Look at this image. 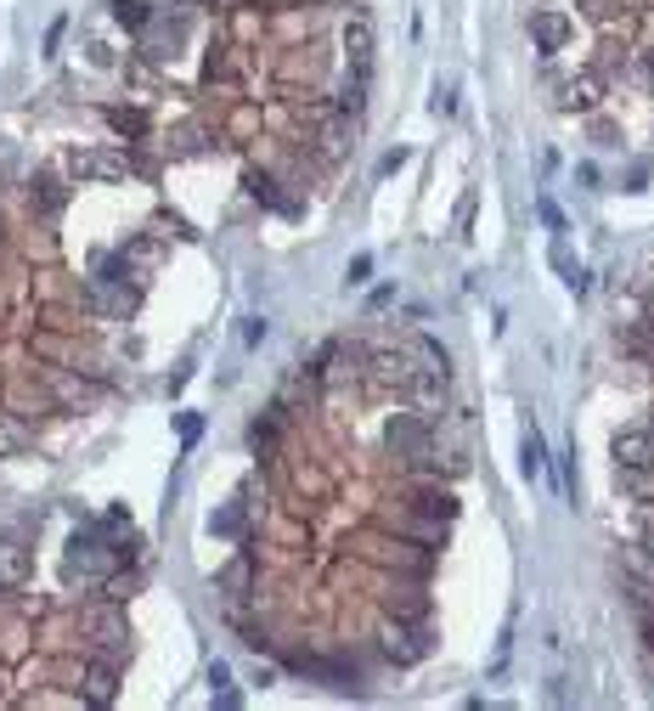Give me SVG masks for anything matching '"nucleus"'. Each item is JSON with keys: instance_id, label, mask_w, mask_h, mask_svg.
Returning <instances> with one entry per match:
<instances>
[{"instance_id": "nucleus-1", "label": "nucleus", "mask_w": 654, "mask_h": 711, "mask_svg": "<svg viewBox=\"0 0 654 711\" xmlns=\"http://www.w3.org/2000/svg\"><path fill=\"white\" fill-rule=\"evenodd\" d=\"M350 553H361V559H373V565L395 570V576H435V548L429 542H406V537H350Z\"/></svg>"}, {"instance_id": "nucleus-2", "label": "nucleus", "mask_w": 654, "mask_h": 711, "mask_svg": "<svg viewBox=\"0 0 654 711\" xmlns=\"http://www.w3.org/2000/svg\"><path fill=\"white\" fill-rule=\"evenodd\" d=\"M429 649H435L429 621H395V616H384V627H378V655H384L390 666H418Z\"/></svg>"}, {"instance_id": "nucleus-3", "label": "nucleus", "mask_w": 654, "mask_h": 711, "mask_svg": "<svg viewBox=\"0 0 654 711\" xmlns=\"http://www.w3.org/2000/svg\"><path fill=\"white\" fill-rule=\"evenodd\" d=\"M63 570L68 576H113L119 570V553H113V542L96 531V525H79L74 537H68V553H63Z\"/></svg>"}, {"instance_id": "nucleus-4", "label": "nucleus", "mask_w": 654, "mask_h": 711, "mask_svg": "<svg viewBox=\"0 0 654 711\" xmlns=\"http://www.w3.org/2000/svg\"><path fill=\"white\" fill-rule=\"evenodd\" d=\"M435 446V418H423V412H395L390 424H384V452H390L395 463H412L423 458Z\"/></svg>"}, {"instance_id": "nucleus-5", "label": "nucleus", "mask_w": 654, "mask_h": 711, "mask_svg": "<svg viewBox=\"0 0 654 711\" xmlns=\"http://www.w3.org/2000/svg\"><path fill=\"white\" fill-rule=\"evenodd\" d=\"M378 604H384V616H395V621H429L435 616V599H429L423 576H395V582L378 593Z\"/></svg>"}, {"instance_id": "nucleus-6", "label": "nucleus", "mask_w": 654, "mask_h": 711, "mask_svg": "<svg viewBox=\"0 0 654 711\" xmlns=\"http://www.w3.org/2000/svg\"><path fill=\"white\" fill-rule=\"evenodd\" d=\"M6 412H17V418H46V412H63L57 407V395L46 390V379H40V367L34 373H17V379H6Z\"/></svg>"}, {"instance_id": "nucleus-7", "label": "nucleus", "mask_w": 654, "mask_h": 711, "mask_svg": "<svg viewBox=\"0 0 654 711\" xmlns=\"http://www.w3.org/2000/svg\"><path fill=\"white\" fill-rule=\"evenodd\" d=\"M547 85H553V108H559V113H592L598 102H604V85H609V79L592 68V74H570V79H553V74H547Z\"/></svg>"}, {"instance_id": "nucleus-8", "label": "nucleus", "mask_w": 654, "mask_h": 711, "mask_svg": "<svg viewBox=\"0 0 654 711\" xmlns=\"http://www.w3.org/2000/svg\"><path fill=\"white\" fill-rule=\"evenodd\" d=\"M79 695H85V706H113V695H119V661L85 655V666H79Z\"/></svg>"}, {"instance_id": "nucleus-9", "label": "nucleus", "mask_w": 654, "mask_h": 711, "mask_svg": "<svg viewBox=\"0 0 654 711\" xmlns=\"http://www.w3.org/2000/svg\"><path fill=\"white\" fill-rule=\"evenodd\" d=\"M29 209H34V221H57V215L68 209V181L63 175H51V170L29 175Z\"/></svg>"}, {"instance_id": "nucleus-10", "label": "nucleus", "mask_w": 654, "mask_h": 711, "mask_svg": "<svg viewBox=\"0 0 654 711\" xmlns=\"http://www.w3.org/2000/svg\"><path fill=\"white\" fill-rule=\"evenodd\" d=\"M130 170H136L130 153H74L68 158V175H79V181H125Z\"/></svg>"}, {"instance_id": "nucleus-11", "label": "nucleus", "mask_w": 654, "mask_h": 711, "mask_svg": "<svg viewBox=\"0 0 654 711\" xmlns=\"http://www.w3.org/2000/svg\"><path fill=\"white\" fill-rule=\"evenodd\" d=\"M615 463H621V469H649L654 474V429L649 424L615 429Z\"/></svg>"}, {"instance_id": "nucleus-12", "label": "nucleus", "mask_w": 654, "mask_h": 711, "mask_svg": "<svg viewBox=\"0 0 654 711\" xmlns=\"http://www.w3.org/2000/svg\"><path fill=\"white\" fill-rule=\"evenodd\" d=\"M243 187H249L265 209H277V215H299V198H288V192H282V175H277V170H260V164H249V170H243Z\"/></svg>"}, {"instance_id": "nucleus-13", "label": "nucleus", "mask_w": 654, "mask_h": 711, "mask_svg": "<svg viewBox=\"0 0 654 711\" xmlns=\"http://www.w3.org/2000/svg\"><path fill=\"white\" fill-rule=\"evenodd\" d=\"M530 40H536V51L542 57H559L564 46H570V17H559V12H530Z\"/></svg>"}, {"instance_id": "nucleus-14", "label": "nucleus", "mask_w": 654, "mask_h": 711, "mask_svg": "<svg viewBox=\"0 0 654 711\" xmlns=\"http://www.w3.org/2000/svg\"><path fill=\"white\" fill-rule=\"evenodd\" d=\"M29 570H34V548H29V537L6 531V537H0V582L17 587L23 576H29Z\"/></svg>"}, {"instance_id": "nucleus-15", "label": "nucleus", "mask_w": 654, "mask_h": 711, "mask_svg": "<svg viewBox=\"0 0 654 711\" xmlns=\"http://www.w3.org/2000/svg\"><path fill=\"white\" fill-rule=\"evenodd\" d=\"M215 587L226 593V599H249V593H254V542H243V553L215 576Z\"/></svg>"}, {"instance_id": "nucleus-16", "label": "nucleus", "mask_w": 654, "mask_h": 711, "mask_svg": "<svg viewBox=\"0 0 654 711\" xmlns=\"http://www.w3.org/2000/svg\"><path fill=\"white\" fill-rule=\"evenodd\" d=\"M29 441H34L29 418H17V412L0 407V458H12V452H29Z\"/></svg>"}, {"instance_id": "nucleus-17", "label": "nucleus", "mask_w": 654, "mask_h": 711, "mask_svg": "<svg viewBox=\"0 0 654 711\" xmlns=\"http://www.w3.org/2000/svg\"><path fill=\"white\" fill-rule=\"evenodd\" d=\"M108 6H113V23H125L130 34H147L158 23V12L147 6V0H108Z\"/></svg>"}, {"instance_id": "nucleus-18", "label": "nucleus", "mask_w": 654, "mask_h": 711, "mask_svg": "<svg viewBox=\"0 0 654 711\" xmlns=\"http://www.w3.org/2000/svg\"><path fill=\"white\" fill-rule=\"evenodd\" d=\"M344 51H350V68L373 63V23H367V17H356V23L344 29Z\"/></svg>"}, {"instance_id": "nucleus-19", "label": "nucleus", "mask_w": 654, "mask_h": 711, "mask_svg": "<svg viewBox=\"0 0 654 711\" xmlns=\"http://www.w3.org/2000/svg\"><path fill=\"white\" fill-rule=\"evenodd\" d=\"M632 51L638 46H621V40H615V34H604V40H598V57H592V68H598V74H621L626 63H632Z\"/></svg>"}, {"instance_id": "nucleus-20", "label": "nucleus", "mask_w": 654, "mask_h": 711, "mask_svg": "<svg viewBox=\"0 0 654 711\" xmlns=\"http://www.w3.org/2000/svg\"><path fill=\"white\" fill-rule=\"evenodd\" d=\"M215 142V136H209V125H198V119H187V125H175L170 130V153H203V147Z\"/></svg>"}, {"instance_id": "nucleus-21", "label": "nucleus", "mask_w": 654, "mask_h": 711, "mask_svg": "<svg viewBox=\"0 0 654 711\" xmlns=\"http://www.w3.org/2000/svg\"><path fill=\"white\" fill-rule=\"evenodd\" d=\"M553 266L564 271V283H570V294H587V288H592V271H587V266H576V260L564 254V243H553Z\"/></svg>"}, {"instance_id": "nucleus-22", "label": "nucleus", "mask_w": 654, "mask_h": 711, "mask_svg": "<svg viewBox=\"0 0 654 711\" xmlns=\"http://www.w3.org/2000/svg\"><path fill=\"white\" fill-rule=\"evenodd\" d=\"M108 125L119 130V136H136V142H147V113H141V108H108Z\"/></svg>"}, {"instance_id": "nucleus-23", "label": "nucleus", "mask_w": 654, "mask_h": 711, "mask_svg": "<svg viewBox=\"0 0 654 711\" xmlns=\"http://www.w3.org/2000/svg\"><path fill=\"white\" fill-rule=\"evenodd\" d=\"M519 469H525V480H536V474H547V446H542V435H536V429H530L525 435V446H519Z\"/></svg>"}, {"instance_id": "nucleus-24", "label": "nucleus", "mask_w": 654, "mask_h": 711, "mask_svg": "<svg viewBox=\"0 0 654 711\" xmlns=\"http://www.w3.org/2000/svg\"><path fill=\"white\" fill-rule=\"evenodd\" d=\"M209 531H215V537H243V503L220 508L215 520H209Z\"/></svg>"}, {"instance_id": "nucleus-25", "label": "nucleus", "mask_w": 654, "mask_h": 711, "mask_svg": "<svg viewBox=\"0 0 654 711\" xmlns=\"http://www.w3.org/2000/svg\"><path fill=\"white\" fill-rule=\"evenodd\" d=\"M361 283H373V254H356L344 266V288H361Z\"/></svg>"}, {"instance_id": "nucleus-26", "label": "nucleus", "mask_w": 654, "mask_h": 711, "mask_svg": "<svg viewBox=\"0 0 654 711\" xmlns=\"http://www.w3.org/2000/svg\"><path fill=\"white\" fill-rule=\"evenodd\" d=\"M536 215H542V226H547V232H559V237H564V209L553 204L547 192H542V198H536Z\"/></svg>"}, {"instance_id": "nucleus-27", "label": "nucleus", "mask_w": 654, "mask_h": 711, "mask_svg": "<svg viewBox=\"0 0 654 711\" xmlns=\"http://www.w3.org/2000/svg\"><path fill=\"white\" fill-rule=\"evenodd\" d=\"M175 429H181V446H198L203 418H198V412H181V418H175Z\"/></svg>"}, {"instance_id": "nucleus-28", "label": "nucleus", "mask_w": 654, "mask_h": 711, "mask_svg": "<svg viewBox=\"0 0 654 711\" xmlns=\"http://www.w3.org/2000/svg\"><path fill=\"white\" fill-rule=\"evenodd\" d=\"M632 63H638V74H643V79H649V85H654V40H643V46L632 51Z\"/></svg>"}, {"instance_id": "nucleus-29", "label": "nucleus", "mask_w": 654, "mask_h": 711, "mask_svg": "<svg viewBox=\"0 0 654 711\" xmlns=\"http://www.w3.org/2000/svg\"><path fill=\"white\" fill-rule=\"evenodd\" d=\"M265 339V316H243V345H260Z\"/></svg>"}, {"instance_id": "nucleus-30", "label": "nucleus", "mask_w": 654, "mask_h": 711, "mask_svg": "<svg viewBox=\"0 0 654 711\" xmlns=\"http://www.w3.org/2000/svg\"><path fill=\"white\" fill-rule=\"evenodd\" d=\"M435 113H457V91H452V85H440V91H435Z\"/></svg>"}, {"instance_id": "nucleus-31", "label": "nucleus", "mask_w": 654, "mask_h": 711, "mask_svg": "<svg viewBox=\"0 0 654 711\" xmlns=\"http://www.w3.org/2000/svg\"><path fill=\"white\" fill-rule=\"evenodd\" d=\"M63 29H68L63 17H57V23H51V29H46V57H57V46H63Z\"/></svg>"}, {"instance_id": "nucleus-32", "label": "nucleus", "mask_w": 654, "mask_h": 711, "mask_svg": "<svg viewBox=\"0 0 654 711\" xmlns=\"http://www.w3.org/2000/svg\"><path fill=\"white\" fill-rule=\"evenodd\" d=\"M468 221H474V192H463V204H457V232H468Z\"/></svg>"}, {"instance_id": "nucleus-33", "label": "nucleus", "mask_w": 654, "mask_h": 711, "mask_svg": "<svg viewBox=\"0 0 654 711\" xmlns=\"http://www.w3.org/2000/svg\"><path fill=\"white\" fill-rule=\"evenodd\" d=\"M576 181H581L587 192H598V164H581V170H576Z\"/></svg>"}, {"instance_id": "nucleus-34", "label": "nucleus", "mask_w": 654, "mask_h": 711, "mask_svg": "<svg viewBox=\"0 0 654 711\" xmlns=\"http://www.w3.org/2000/svg\"><path fill=\"white\" fill-rule=\"evenodd\" d=\"M401 164H406V147H401V153H384V164H378V175H395V170H401Z\"/></svg>"}, {"instance_id": "nucleus-35", "label": "nucleus", "mask_w": 654, "mask_h": 711, "mask_svg": "<svg viewBox=\"0 0 654 711\" xmlns=\"http://www.w3.org/2000/svg\"><path fill=\"white\" fill-rule=\"evenodd\" d=\"M198 6H209V12H232V6H243V0H198Z\"/></svg>"}]
</instances>
